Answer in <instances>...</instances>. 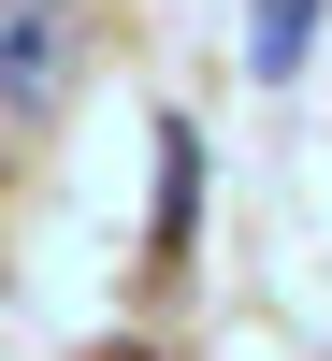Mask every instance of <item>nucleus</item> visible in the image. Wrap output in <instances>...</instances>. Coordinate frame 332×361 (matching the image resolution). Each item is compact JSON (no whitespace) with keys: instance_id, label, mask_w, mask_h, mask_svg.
I'll return each mask as SVG.
<instances>
[{"instance_id":"nucleus-3","label":"nucleus","mask_w":332,"mask_h":361,"mask_svg":"<svg viewBox=\"0 0 332 361\" xmlns=\"http://www.w3.org/2000/svg\"><path fill=\"white\" fill-rule=\"evenodd\" d=\"M116 361H145V347H116Z\"/></svg>"},{"instance_id":"nucleus-2","label":"nucleus","mask_w":332,"mask_h":361,"mask_svg":"<svg viewBox=\"0 0 332 361\" xmlns=\"http://www.w3.org/2000/svg\"><path fill=\"white\" fill-rule=\"evenodd\" d=\"M304 44H318V0H246V73H260V87L304 73Z\"/></svg>"},{"instance_id":"nucleus-1","label":"nucleus","mask_w":332,"mask_h":361,"mask_svg":"<svg viewBox=\"0 0 332 361\" xmlns=\"http://www.w3.org/2000/svg\"><path fill=\"white\" fill-rule=\"evenodd\" d=\"M188 231H202V130L159 116V159H145V260H188Z\"/></svg>"}]
</instances>
